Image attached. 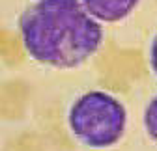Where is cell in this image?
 Masks as SVG:
<instances>
[{
	"label": "cell",
	"mask_w": 157,
	"mask_h": 151,
	"mask_svg": "<svg viewBox=\"0 0 157 151\" xmlns=\"http://www.w3.org/2000/svg\"><path fill=\"white\" fill-rule=\"evenodd\" d=\"M19 37L30 60L67 71L101 50L105 30L81 0H32L19 17Z\"/></svg>",
	"instance_id": "1"
},
{
	"label": "cell",
	"mask_w": 157,
	"mask_h": 151,
	"mask_svg": "<svg viewBox=\"0 0 157 151\" xmlns=\"http://www.w3.org/2000/svg\"><path fill=\"white\" fill-rule=\"evenodd\" d=\"M129 114L125 105L105 90L81 93L67 110V127L73 138L90 149H109L127 131Z\"/></svg>",
	"instance_id": "2"
},
{
	"label": "cell",
	"mask_w": 157,
	"mask_h": 151,
	"mask_svg": "<svg viewBox=\"0 0 157 151\" xmlns=\"http://www.w3.org/2000/svg\"><path fill=\"white\" fill-rule=\"evenodd\" d=\"M86 11L101 24L122 23L139 8L140 0H81Z\"/></svg>",
	"instance_id": "3"
},
{
	"label": "cell",
	"mask_w": 157,
	"mask_h": 151,
	"mask_svg": "<svg viewBox=\"0 0 157 151\" xmlns=\"http://www.w3.org/2000/svg\"><path fill=\"white\" fill-rule=\"evenodd\" d=\"M142 123H144L146 134L157 144V93L148 101V105H146V108H144Z\"/></svg>",
	"instance_id": "4"
},
{
	"label": "cell",
	"mask_w": 157,
	"mask_h": 151,
	"mask_svg": "<svg viewBox=\"0 0 157 151\" xmlns=\"http://www.w3.org/2000/svg\"><path fill=\"white\" fill-rule=\"evenodd\" d=\"M148 64H150V69H151V73H153V77L157 79V32H155V35L151 37V41H150Z\"/></svg>",
	"instance_id": "5"
}]
</instances>
